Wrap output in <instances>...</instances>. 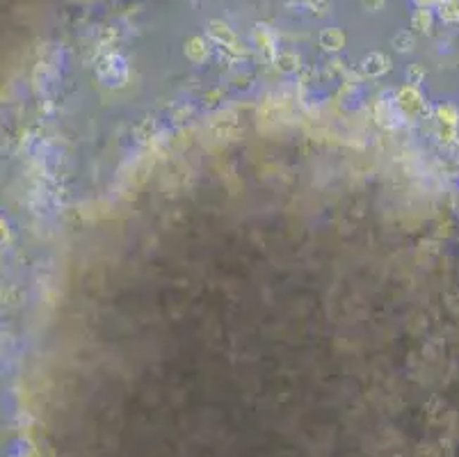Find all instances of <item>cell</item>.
<instances>
[]
</instances>
